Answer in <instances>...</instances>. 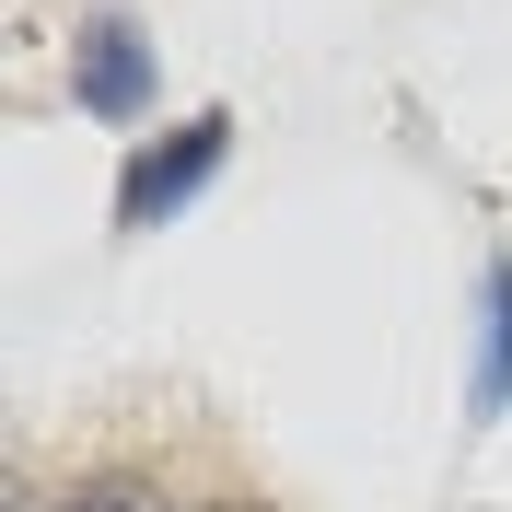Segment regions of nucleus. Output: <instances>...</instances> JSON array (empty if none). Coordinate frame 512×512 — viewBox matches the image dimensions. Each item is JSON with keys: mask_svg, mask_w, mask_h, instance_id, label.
Segmentation results:
<instances>
[{"mask_svg": "<svg viewBox=\"0 0 512 512\" xmlns=\"http://www.w3.org/2000/svg\"><path fill=\"white\" fill-rule=\"evenodd\" d=\"M222 152H233V117H222V105H210V117H187L175 140H152V152H128V175H117V222H128V233L175 222V210L222 175Z\"/></svg>", "mask_w": 512, "mask_h": 512, "instance_id": "f257e3e1", "label": "nucleus"}, {"mask_svg": "<svg viewBox=\"0 0 512 512\" xmlns=\"http://www.w3.org/2000/svg\"><path fill=\"white\" fill-rule=\"evenodd\" d=\"M70 94H82V117H105V128H128L140 105H152V47H140L128 12H94V24H82V47H70Z\"/></svg>", "mask_w": 512, "mask_h": 512, "instance_id": "f03ea898", "label": "nucleus"}, {"mask_svg": "<svg viewBox=\"0 0 512 512\" xmlns=\"http://www.w3.org/2000/svg\"><path fill=\"white\" fill-rule=\"evenodd\" d=\"M478 419L512 408V256H489V280H478Z\"/></svg>", "mask_w": 512, "mask_h": 512, "instance_id": "7ed1b4c3", "label": "nucleus"}, {"mask_svg": "<svg viewBox=\"0 0 512 512\" xmlns=\"http://www.w3.org/2000/svg\"><path fill=\"white\" fill-rule=\"evenodd\" d=\"M35 512H175V489H163L152 466H82V478L47 489Z\"/></svg>", "mask_w": 512, "mask_h": 512, "instance_id": "20e7f679", "label": "nucleus"}, {"mask_svg": "<svg viewBox=\"0 0 512 512\" xmlns=\"http://www.w3.org/2000/svg\"><path fill=\"white\" fill-rule=\"evenodd\" d=\"M187 512H268V501H187Z\"/></svg>", "mask_w": 512, "mask_h": 512, "instance_id": "39448f33", "label": "nucleus"}]
</instances>
